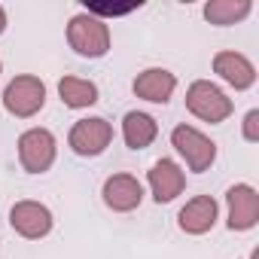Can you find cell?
Returning a JSON list of instances; mask_svg holds the SVG:
<instances>
[{
	"mask_svg": "<svg viewBox=\"0 0 259 259\" xmlns=\"http://www.w3.org/2000/svg\"><path fill=\"white\" fill-rule=\"evenodd\" d=\"M67 43L82 58H104L110 52V25L92 13H76L67 25Z\"/></svg>",
	"mask_w": 259,
	"mask_h": 259,
	"instance_id": "obj_1",
	"label": "cell"
},
{
	"mask_svg": "<svg viewBox=\"0 0 259 259\" xmlns=\"http://www.w3.org/2000/svg\"><path fill=\"white\" fill-rule=\"evenodd\" d=\"M186 110H189L195 119H201V122L220 125V122H226V119L232 116L235 104H232V98H229L220 85H213L210 79H195V82L186 89Z\"/></svg>",
	"mask_w": 259,
	"mask_h": 259,
	"instance_id": "obj_2",
	"label": "cell"
},
{
	"mask_svg": "<svg viewBox=\"0 0 259 259\" xmlns=\"http://www.w3.org/2000/svg\"><path fill=\"white\" fill-rule=\"evenodd\" d=\"M46 104V85L40 76H31V73H22L16 79L7 82L4 89V110L16 119H31L43 110Z\"/></svg>",
	"mask_w": 259,
	"mask_h": 259,
	"instance_id": "obj_3",
	"label": "cell"
},
{
	"mask_svg": "<svg viewBox=\"0 0 259 259\" xmlns=\"http://www.w3.org/2000/svg\"><path fill=\"white\" fill-rule=\"evenodd\" d=\"M171 147L183 156L186 168L195 171V174L207 171L217 162V144L207 135H201L198 128H192V125H177L174 128L171 132Z\"/></svg>",
	"mask_w": 259,
	"mask_h": 259,
	"instance_id": "obj_4",
	"label": "cell"
},
{
	"mask_svg": "<svg viewBox=\"0 0 259 259\" xmlns=\"http://www.w3.org/2000/svg\"><path fill=\"white\" fill-rule=\"evenodd\" d=\"M58 144L49 128H28L19 138V162L28 174H46L55 165Z\"/></svg>",
	"mask_w": 259,
	"mask_h": 259,
	"instance_id": "obj_5",
	"label": "cell"
},
{
	"mask_svg": "<svg viewBox=\"0 0 259 259\" xmlns=\"http://www.w3.org/2000/svg\"><path fill=\"white\" fill-rule=\"evenodd\" d=\"M113 141V125L101 116H89V119H79L73 122L70 135H67V144L76 156L82 159H92V156H101Z\"/></svg>",
	"mask_w": 259,
	"mask_h": 259,
	"instance_id": "obj_6",
	"label": "cell"
},
{
	"mask_svg": "<svg viewBox=\"0 0 259 259\" xmlns=\"http://www.w3.org/2000/svg\"><path fill=\"white\" fill-rule=\"evenodd\" d=\"M52 210L40 201H16L13 210H10V226L28 238V241H40L52 232Z\"/></svg>",
	"mask_w": 259,
	"mask_h": 259,
	"instance_id": "obj_7",
	"label": "cell"
},
{
	"mask_svg": "<svg viewBox=\"0 0 259 259\" xmlns=\"http://www.w3.org/2000/svg\"><path fill=\"white\" fill-rule=\"evenodd\" d=\"M229 204V229L232 232H250L259 223V195L250 183H235L226 192Z\"/></svg>",
	"mask_w": 259,
	"mask_h": 259,
	"instance_id": "obj_8",
	"label": "cell"
},
{
	"mask_svg": "<svg viewBox=\"0 0 259 259\" xmlns=\"http://www.w3.org/2000/svg\"><path fill=\"white\" fill-rule=\"evenodd\" d=\"M101 195H104V204L110 210H116V213H132L144 201V186L132 174H113V177L104 180Z\"/></svg>",
	"mask_w": 259,
	"mask_h": 259,
	"instance_id": "obj_9",
	"label": "cell"
},
{
	"mask_svg": "<svg viewBox=\"0 0 259 259\" xmlns=\"http://www.w3.org/2000/svg\"><path fill=\"white\" fill-rule=\"evenodd\" d=\"M147 183H150V189H153V198H156L159 204H168V201H174V198L186 189V174H183V168H180L174 159H159V162L150 168Z\"/></svg>",
	"mask_w": 259,
	"mask_h": 259,
	"instance_id": "obj_10",
	"label": "cell"
},
{
	"mask_svg": "<svg viewBox=\"0 0 259 259\" xmlns=\"http://www.w3.org/2000/svg\"><path fill=\"white\" fill-rule=\"evenodd\" d=\"M213 73L223 82H229L235 92H244L256 82V67L241 52H217L213 55Z\"/></svg>",
	"mask_w": 259,
	"mask_h": 259,
	"instance_id": "obj_11",
	"label": "cell"
},
{
	"mask_svg": "<svg viewBox=\"0 0 259 259\" xmlns=\"http://www.w3.org/2000/svg\"><path fill=\"white\" fill-rule=\"evenodd\" d=\"M217 213H220V207H217V201L210 195H195L180 207L177 226L186 235H204V232H210L217 226Z\"/></svg>",
	"mask_w": 259,
	"mask_h": 259,
	"instance_id": "obj_12",
	"label": "cell"
},
{
	"mask_svg": "<svg viewBox=\"0 0 259 259\" xmlns=\"http://www.w3.org/2000/svg\"><path fill=\"white\" fill-rule=\"evenodd\" d=\"M177 89V76L165 67H147L135 76V95L150 104H168Z\"/></svg>",
	"mask_w": 259,
	"mask_h": 259,
	"instance_id": "obj_13",
	"label": "cell"
},
{
	"mask_svg": "<svg viewBox=\"0 0 259 259\" xmlns=\"http://www.w3.org/2000/svg\"><path fill=\"white\" fill-rule=\"evenodd\" d=\"M159 135V122L150 116V113H141V110H132V113H125L122 119V138L125 144L132 147V150H147Z\"/></svg>",
	"mask_w": 259,
	"mask_h": 259,
	"instance_id": "obj_14",
	"label": "cell"
},
{
	"mask_svg": "<svg viewBox=\"0 0 259 259\" xmlns=\"http://www.w3.org/2000/svg\"><path fill=\"white\" fill-rule=\"evenodd\" d=\"M58 95H61V104L70 110H85V107L98 104V85L92 79H79V76L58 79Z\"/></svg>",
	"mask_w": 259,
	"mask_h": 259,
	"instance_id": "obj_15",
	"label": "cell"
},
{
	"mask_svg": "<svg viewBox=\"0 0 259 259\" xmlns=\"http://www.w3.org/2000/svg\"><path fill=\"white\" fill-rule=\"evenodd\" d=\"M250 10H253L250 0H210V4H204V19L217 28H229L244 22Z\"/></svg>",
	"mask_w": 259,
	"mask_h": 259,
	"instance_id": "obj_16",
	"label": "cell"
},
{
	"mask_svg": "<svg viewBox=\"0 0 259 259\" xmlns=\"http://www.w3.org/2000/svg\"><path fill=\"white\" fill-rule=\"evenodd\" d=\"M244 141H250V144L259 141V110H250L244 116Z\"/></svg>",
	"mask_w": 259,
	"mask_h": 259,
	"instance_id": "obj_17",
	"label": "cell"
},
{
	"mask_svg": "<svg viewBox=\"0 0 259 259\" xmlns=\"http://www.w3.org/2000/svg\"><path fill=\"white\" fill-rule=\"evenodd\" d=\"M4 31H7V10L0 7V34H4Z\"/></svg>",
	"mask_w": 259,
	"mask_h": 259,
	"instance_id": "obj_18",
	"label": "cell"
},
{
	"mask_svg": "<svg viewBox=\"0 0 259 259\" xmlns=\"http://www.w3.org/2000/svg\"><path fill=\"white\" fill-rule=\"evenodd\" d=\"M0 70H4V61H0Z\"/></svg>",
	"mask_w": 259,
	"mask_h": 259,
	"instance_id": "obj_19",
	"label": "cell"
}]
</instances>
